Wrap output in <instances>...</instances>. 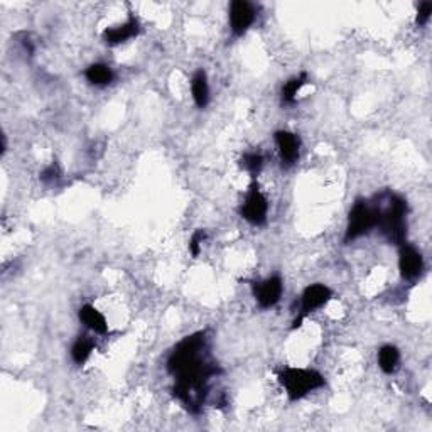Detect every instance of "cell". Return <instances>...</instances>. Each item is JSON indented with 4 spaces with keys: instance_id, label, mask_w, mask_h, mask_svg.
<instances>
[{
    "instance_id": "cell-10",
    "label": "cell",
    "mask_w": 432,
    "mask_h": 432,
    "mask_svg": "<svg viewBox=\"0 0 432 432\" xmlns=\"http://www.w3.org/2000/svg\"><path fill=\"white\" fill-rule=\"evenodd\" d=\"M276 142L279 147L281 159L285 166H294L299 159V151H301V140L296 134L288 130L276 132Z\"/></svg>"
},
{
    "instance_id": "cell-21",
    "label": "cell",
    "mask_w": 432,
    "mask_h": 432,
    "mask_svg": "<svg viewBox=\"0 0 432 432\" xmlns=\"http://www.w3.org/2000/svg\"><path fill=\"white\" fill-rule=\"evenodd\" d=\"M60 174H61L60 168H58L56 162H53L51 166H48V168H46L43 173H41V181L53 182V181H56L58 177H60Z\"/></svg>"
},
{
    "instance_id": "cell-2",
    "label": "cell",
    "mask_w": 432,
    "mask_h": 432,
    "mask_svg": "<svg viewBox=\"0 0 432 432\" xmlns=\"http://www.w3.org/2000/svg\"><path fill=\"white\" fill-rule=\"evenodd\" d=\"M378 208V222L377 228L382 231L390 243L402 245L405 243L407 235V203L400 196L389 194L387 205Z\"/></svg>"
},
{
    "instance_id": "cell-17",
    "label": "cell",
    "mask_w": 432,
    "mask_h": 432,
    "mask_svg": "<svg viewBox=\"0 0 432 432\" xmlns=\"http://www.w3.org/2000/svg\"><path fill=\"white\" fill-rule=\"evenodd\" d=\"M93 348H95L93 339L88 338V336H85V335L80 336V338L74 342L73 348H72V358H73L74 363H78V365L85 363V361L90 358Z\"/></svg>"
},
{
    "instance_id": "cell-7",
    "label": "cell",
    "mask_w": 432,
    "mask_h": 432,
    "mask_svg": "<svg viewBox=\"0 0 432 432\" xmlns=\"http://www.w3.org/2000/svg\"><path fill=\"white\" fill-rule=\"evenodd\" d=\"M255 9L247 0H235L230 6V27L235 36H243L255 22Z\"/></svg>"
},
{
    "instance_id": "cell-15",
    "label": "cell",
    "mask_w": 432,
    "mask_h": 432,
    "mask_svg": "<svg viewBox=\"0 0 432 432\" xmlns=\"http://www.w3.org/2000/svg\"><path fill=\"white\" fill-rule=\"evenodd\" d=\"M400 361V353L392 344H385L378 351V367L382 368L384 373H393L398 367Z\"/></svg>"
},
{
    "instance_id": "cell-19",
    "label": "cell",
    "mask_w": 432,
    "mask_h": 432,
    "mask_svg": "<svg viewBox=\"0 0 432 432\" xmlns=\"http://www.w3.org/2000/svg\"><path fill=\"white\" fill-rule=\"evenodd\" d=\"M205 238H206V231L205 230L194 231V235L191 236L189 250H191V253H193V257H198L199 255V250H201V245H203V242H205Z\"/></svg>"
},
{
    "instance_id": "cell-5",
    "label": "cell",
    "mask_w": 432,
    "mask_h": 432,
    "mask_svg": "<svg viewBox=\"0 0 432 432\" xmlns=\"http://www.w3.org/2000/svg\"><path fill=\"white\" fill-rule=\"evenodd\" d=\"M331 297H333V290L324 284H313L306 288L301 296V307H299V313L292 323V330L301 328L307 316L318 311L319 307L326 306L331 301Z\"/></svg>"
},
{
    "instance_id": "cell-4",
    "label": "cell",
    "mask_w": 432,
    "mask_h": 432,
    "mask_svg": "<svg viewBox=\"0 0 432 432\" xmlns=\"http://www.w3.org/2000/svg\"><path fill=\"white\" fill-rule=\"evenodd\" d=\"M378 222V208L377 205H370L365 199H358L351 208L348 215V227L344 234V242L360 238V236L370 234L373 228H377Z\"/></svg>"
},
{
    "instance_id": "cell-14",
    "label": "cell",
    "mask_w": 432,
    "mask_h": 432,
    "mask_svg": "<svg viewBox=\"0 0 432 432\" xmlns=\"http://www.w3.org/2000/svg\"><path fill=\"white\" fill-rule=\"evenodd\" d=\"M86 80H88L91 85H97V86H105L110 85L112 81H114L115 73L112 72L110 66L102 65V63H95L86 68L85 72Z\"/></svg>"
},
{
    "instance_id": "cell-6",
    "label": "cell",
    "mask_w": 432,
    "mask_h": 432,
    "mask_svg": "<svg viewBox=\"0 0 432 432\" xmlns=\"http://www.w3.org/2000/svg\"><path fill=\"white\" fill-rule=\"evenodd\" d=\"M267 213H269V203L267 198L264 196V193L259 189V184L253 182L248 189L247 196L242 208H240V215L247 220L252 225L260 227L267 222Z\"/></svg>"
},
{
    "instance_id": "cell-18",
    "label": "cell",
    "mask_w": 432,
    "mask_h": 432,
    "mask_svg": "<svg viewBox=\"0 0 432 432\" xmlns=\"http://www.w3.org/2000/svg\"><path fill=\"white\" fill-rule=\"evenodd\" d=\"M240 162H242V168L245 169V171L250 173L252 176L255 177L257 174L260 173L262 166H264V157H262L259 152H248V154H245Z\"/></svg>"
},
{
    "instance_id": "cell-11",
    "label": "cell",
    "mask_w": 432,
    "mask_h": 432,
    "mask_svg": "<svg viewBox=\"0 0 432 432\" xmlns=\"http://www.w3.org/2000/svg\"><path fill=\"white\" fill-rule=\"evenodd\" d=\"M139 31H140V27H139V22H137V19L130 18L126 24H122V26L107 29V31L103 32V41L112 46L122 44V43H126V41L132 39V37H135L137 34H139Z\"/></svg>"
},
{
    "instance_id": "cell-16",
    "label": "cell",
    "mask_w": 432,
    "mask_h": 432,
    "mask_svg": "<svg viewBox=\"0 0 432 432\" xmlns=\"http://www.w3.org/2000/svg\"><path fill=\"white\" fill-rule=\"evenodd\" d=\"M306 83H307V73H301L299 76L290 78V80L282 86V103L290 105V103L296 102L299 90H301Z\"/></svg>"
},
{
    "instance_id": "cell-12",
    "label": "cell",
    "mask_w": 432,
    "mask_h": 432,
    "mask_svg": "<svg viewBox=\"0 0 432 432\" xmlns=\"http://www.w3.org/2000/svg\"><path fill=\"white\" fill-rule=\"evenodd\" d=\"M80 321L85 324L86 328L98 335H105L108 331V323L103 316L95 306L85 304L80 309Z\"/></svg>"
},
{
    "instance_id": "cell-1",
    "label": "cell",
    "mask_w": 432,
    "mask_h": 432,
    "mask_svg": "<svg viewBox=\"0 0 432 432\" xmlns=\"http://www.w3.org/2000/svg\"><path fill=\"white\" fill-rule=\"evenodd\" d=\"M206 333L186 336L176 344L168 358V370L176 378L173 393L189 412L196 414L203 405V396L210 378L222 373L218 365L211 363L205 355Z\"/></svg>"
},
{
    "instance_id": "cell-13",
    "label": "cell",
    "mask_w": 432,
    "mask_h": 432,
    "mask_svg": "<svg viewBox=\"0 0 432 432\" xmlns=\"http://www.w3.org/2000/svg\"><path fill=\"white\" fill-rule=\"evenodd\" d=\"M191 91H193L194 103L199 108H205L210 102V86H208V78L206 73L203 69L194 73L193 81H191Z\"/></svg>"
},
{
    "instance_id": "cell-9",
    "label": "cell",
    "mask_w": 432,
    "mask_h": 432,
    "mask_svg": "<svg viewBox=\"0 0 432 432\" xmlns=\"http://www.w3.org/2000/svg\"><path fill=\"white\" fill-rule=\"evenodd\" d=\"M424 262L422 255L412 245L402 243L400 245V257H398V269H400L402 277L407 281H412L422 272Z\"/></svg>"
},
{
    "instance_id": "cell-8",
    "label": "cell",
    "mask_w": 432,
    "mask_h": 432,
    "mask_svg": "<svg viewBox=\"0 0 432 432\" xmlns=\"http://www.w3.org/2000/svg\"><path fill=\"white\" fill-rule=\"evenodd\" d=\"M282 290H284L282 279L274 276L262 282H257V284L253 285V296H255V301L259 302L260 307L269 309V307L276 306L277 302L281 301Z\"/></svg>"
},
{
    "instance_id": "cell-3",
    "label": "cell",
    "mask_w": 432,
    "mask_h": 432,
    "mask_svg": "<svg viewBox=\"0 0 432 432\" xmlns=\"http://www.w3.org/2000/svg\"><path fill=\"white\" fill-rule=\"evenodd\" d=\"M279 382L290 400H299L307 393L321 389L324 377L309 368H285L279 373Z\"/></svg>"
},
{
    "instance_id": "cell-20",
    "label": "cell",
    "mask_w": 432,
    "mask_h": 432,
    "mask_svg": "<svg viewBox=\"0 0 432 432\" xmlns=\"http://www.w3.org/2000/svg\"><path fill=\"white\" fill-rule=\"evenodd\" d=\"M431 15H432V4L422 2L417 11V26H426V24L429 22Z\"/></svg>"
}]
</instances>
